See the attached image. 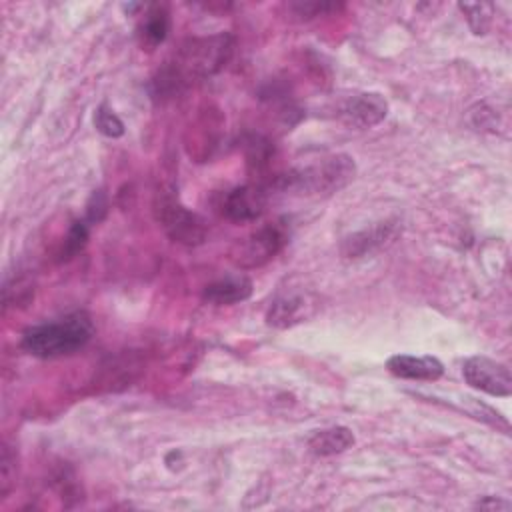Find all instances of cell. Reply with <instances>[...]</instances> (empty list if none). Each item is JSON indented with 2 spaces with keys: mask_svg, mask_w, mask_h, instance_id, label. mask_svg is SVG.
<instances>
[{
  "mask_svg": "<svg viewBox=\"0 0 512 512\" xmlns=\"http://www.w3.org/2000/svg\"><path fill=\"white\" fill-rule=\"evenodd\" d=\"M286 240L288 234L280 224H266L242 238L236 244L232 258L242 268H258L272 260L282 250Z\"/></svg>",
  "mask_w": 512,
  "mask_h": 512,
  "instance_id": "5b68a950",
  "label": "cell"
},
{
  "mask_svg": "<svg viewBox=\"0 0 512 512\" xmlns=\"http://www.w3.org/2000/svg\"><path fill=\"white\" fill-rule=\"evenodd\" d=\"M266 190L254 184H244L230 190L222 198V214L232 222H252L266 208Z\"/></svg>",
  "mask_w": 512,
  "mask_h": 512,
  "instance_id": "9c48e42d",
  "label": "cell"
},
{
  "mask_svg": "<svg viewBox=\"0 0 512 512\" xmlns=\"http://www.w3.org/2000/svg\"><path fill=\"white\" fill-rule=\"evenodd\" d=\"M94 334V324L86 312H72L58 320L36 324L22 334V348L38 358L66 356L82 346Z\"/></svg>",
  "mask_w": 512,
  "mask_h": 512,
  "instance_id": "6da1fadb",
  "label": "cell"
},
{
  "mask_svg": "<svg viewBox=\"0 0 512 512\" xmlns=\"http://www.w3.org/2000/svg\"><path fill=\"white\" fill-rule=\"evenodd\" d=\"M476 508H482V510H510V502L494 498V496H486V498L476 502Z\"/></svg>",
  "mask_w": 512,
  "mask_h": 512,
  "instance_id": "44dd1931",
  "label": "cell"
},
{
  "mask_svg": "<svg viewBox=\"0 0 512 512\" xmlns=\"http://www.w3.org/2000/svg\"><path fill=\"white\" fill-rule=\"evenodd\" d=\"M252 294V280L244 274L224 276L220 280L210 282L204 288V300L214 306H230L244 302Z\"/></svg>",
  "mask_w": 512,
  "mask_h": 512,
  "instance_id": "7c38bea8",
  "label": "cell"
},
{
  "mask_svg": "<svg viewBox=\"0 0 512 512\" xmlns=\"http://www.w3.org/2000/svg\"><path fill=\"white\" fill-rule=\"evenodd\" d=\"M338 118L350 128H372L388 114V102L378 92H356L344 98L338 106Z\"/></svg>",
  "mask_w": 512,
  "mask_h": 512,
  "instance_id": "ba28073f",
  "label": "cell"
},
{
  "mask_svg": "<svg viewBox=\"0 0 512 512\" xmlns=\"http://www.w3.org/2000/svg\"><path fill=\"white\" fill-rule=\"evenodd\" d=\"M320 310L318 296L302 286H290L276 294L266 312V324L274 328H292L316 316Z\"/></svg>",
  "mask_w": 512,
  "mask_h": 512,
  "instance_id": "277c9868",
  "label": "cell"
},
{
  "mask_svg": "<svg viewBox=\"0 0 512 512\" xmlns=\"http://www.w3.org/2000/svg\"><path fill=\"white\" fill-rule=\"evenodd\" d=\"M462 376L472 388L490 396L506 398L512 394V376L506 364L488 356H470L464 360Z\"/></svg>",
  "mask_w": 512,
  "mask_h": 512,
  "instance_id": "52a82bcc",
  "label": "cell"
},
{
  "mask_svg": "<svg viewBox=\"0 0 512 512\" xmlns=\"http://www.w3.org/2000/svg\"><path fill=\"white\" fill-rule=\"evenodd\" d=\"M12 464H14V458L10 454V448L4 446L2 448V458H0V476H2V494L8 492L10 488V482L14 478V472H12Z\"/></svg>",
  "mask_w": 512,
  "mask_h": 512,
  "instance_id": "ffe728a7",
  "label": "cell"
},
{
  "mask_svg": "<svg viewBox=\"0 0 512 512\" xmlns=\"http://www.w3.org/2000/svg\"><path fill=\"white\" fill-rule=\"evenodd\" d=\"M108 212V198L102 190H94L88 204H86V222L88 224H98Z\"/></svg>",
  "mask_w": 512,
  "mask_h": 512,
  "instance_id": "ac0fdd59",
  "label": "cell"
},
{
  "mask_svg": "<svg viewBox=\"0 0 512 512\" xmlns=\"http://www.w3.org/2000/svg\"><path fill=\"white\" fill-rule=\"evenodd\" d=\"M170 30V14L166 4H152L144 12L142 22L138 24V42L142 50H154L162 44Z\"/></svg>",
  "mask_w": 512,
  "mask_h": 512,
  "instance_id": "4fadbf2b",
  "label": "cell"
},
{
  "mask_svg": "<svg viewBox=\"0 0 512 512\" xmlns=\"http://www.w3.org/2000/svg\"><path fill=\"white\" fill-rule=\"evenodd\" d=\"M94 126L100 134H104L108 138H120L124 134V122L118 118V114L108 104H100L96 108Z\"/></svg>",
  "mask_w": 512,
  "mask_h": 512,
  "instance_id": "2e32d148",
  "label": "cell"
},
{
  "mask_svg": "<svg viewBox=\"0 0 512 512\" xmlns=\"http://www.w3.org/2000/svg\"><path fill=\"white\" fill-rule=\"evenodd\" d=\"M338 6L336 4H328V2H294L292 4V10H296L300 16H320L328 10H336Z\"/></svg>",
  "mask_w": 512,
  "mask_h": 512,
  "instance_id": "d6986e66",
  "label": "cell"
},
{
  "mask_svg": "<svg viewBox=\"0 0 512 512\" xmlns=\"http://www.w3.org/2000/svg\"><path fill=\"white\" fill-rule=\"evenodd\" d=\"M354 442L356 438L348 426H330L308 436V450L314 456H334L354 446Z\"/></svg>",
  "mask_w": 512,
  "mask_h": 512,
  "instance_id": "5bb4252c",
  "label": "cell"
},
{
  "mask_svg": "<svg viewBox=\"0 0 512 512\" xmlns=\"http://www.w3.org/2000/svg\"><path fill=\"white\" fill-rule=\"evenodd\" d=\"M86 240H88V222H86V220H76V222L70 226L68 236L64 238L60 258H62V260H68V258L76 256V254L84 248Z\"/></svg>",
  "mask_w": 512,
  "mask_h": 512,
  "instance_id": "e0dca14e",
  "label": "cell"
},
{
  "mask_svg": "<svg viewBox=\"0 0 512 512\" xmlns=\"http://www.w3.org/2000/svg\"><path fill=\"white\" fill-rule=\"evenodd\" d=\"M354 176V158L348 154H332L314 164L286 172L274 186L284 192H298L304 196H330L346 188Z\"/></svg>",
  "mask_w": 512,
  "mask_h": 512,
  "instance_id": "3957f363",
  "label": "cell"
},
{
  "mask_svg": "<svg viewBox=\"0 0 512 512\" xmlns=\"http://www.w3.org/2000/svg\"><path fill=\"white\" fill-rule=\"evenodd\" d=\"M398 234H400V226L396 220H386V222L374 224L370 228L350 234L342 242V254L346 258H360V256L372 254L374 250H380V248L392 244Z\"/></svg>",
  "mask_w": 512,
  "mask_h": 512,
  "instance_id": "30bf717a",
  "label": "cell"
},
{
  "mask_svg": "<svg viewBox=\"0 0 512 512\" xmlns=\"http://www.w3.org/2000/svg\"><path fill=\"white\" fill-rule=\"evenodd\" d=\"M458 8L466 16V22L474 34L480 36L488 32L494 16V6L490 2H460Z\"/></svg>",
  "mask_w": 512,
  "mask_h": 512,
  "instance_id": "9a60e30c",
  "label": "cell"
},
{
  "mask_svg": "<svg viewBox=\"0 0 512 512\" xmlns=\"http://www.w3.org/2000/svg\"><path fill=\"white\" fill-rule=\"evenodd\" d=\"M386 368L390 374L404 380H422L434 382L444 374V364L434 356H412V354H394L388 358Z\"/></svg>",
  "mask_w": 512,
  "mask_h": 512,
  "instance_id": "8fae6325",
  "label": "cell"
},
{
  "mask_svg": "<svg viewBox=\"0 0 512 512\" xmlns=\"http://www.w3.org/2000/svg\"><path fill=\"white\" fill-rule=\"evenodd\" d=\"M232 48L234 40L226 32L204 38H192L182 44L176 62L164 68L162 74L176 90L188 78H204L222 70L232 56Z\"/></svg>",
  "mask_w": 512,
  "mask_h": 512,
  "instance_id": "7a4b0ae2",
  "label": "cell"
},
{
  "mask_svg": "<svg viewBox=\"0 0 512 512\" xmlns=\"http://www.w3.org/2000/svg\"><path fill=\"white\" fill-rule=\"evenodd\" d=\"M156 218L166 234L182 244H200L206 238L204 220L184 208L174 196H162L156 204Z\"/></svg>",
  "mask_w": 512,
  "mask_h": 512,
  "instance_id": "8992f818",
  "label": "cell"
}]
</instances>
